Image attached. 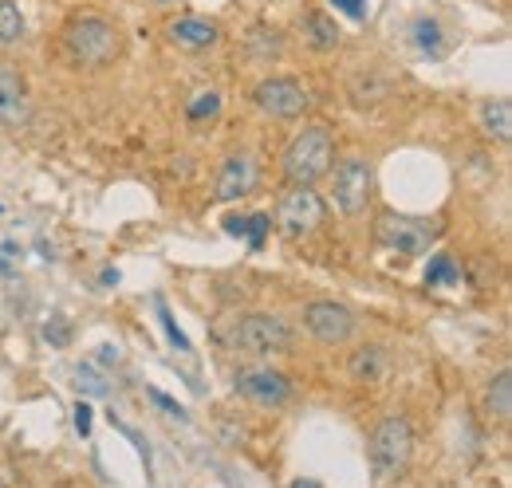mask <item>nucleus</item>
Returning <instances> with one entry per match:
<instances>
[{"mask_svg": "<svg viewBox=\"0 0 512 488\" xmlns=\"http://www.w3.org/2000/svg\"><path fill=\"white\" fill-rule=\"evenodd\" d=\"M233 386H237L241 398H249L253 406H264V410H276V406H284L292 398V382L280 370H272V366H245V370H237Z\"/></svg>", "mask_w": 512, "mask_h": 488, "instance_id": "9", "label": "nucleus"}, {"mask_svg": "<svg viewBox=\"0 0 512 488\" xmlns=\"http://www.w3.org/2000/svg\"><path fill=\"white\" fill-rule=\"evenodd\" d=\"M233 343H237L241 351H249V355H288V351L296 347V331H292L280 315L256 311V315H245V319L237 323Z\"/></svg>", "mask_w": 512, "mask_h": 488, "instance_id": "4", "label": "nucleus"}, {"mask_svg": "<svg viewBox=\"0 0 512 488\" xmlns=\"http://www.w3.org/2000/svg\"><path fill=\"white\" fill-rule=\"evenodd\" d=\"M103 363H119V347H103Z\"/></svg>", "mask_w": 512, "mask_h": 488, "instance_id": "29", "label": "nucleus"}, {"mask_svg": "<svg viewBox=\"0 0 512 488\" xmlns=\"http://www.w3.org/2000/svg\"><path fill=\"white\" fill-rule=\"evenodd\" d=\"M347 370H351V378H355V382H379V378L386 374L383 347H359V351L351 355Z\"/></svg>", "mask_w": 512, "mask_h": 488, "instance_id": "16", "label": "nucleus"}, {"mask_svg": "<svg viewBox=\"0 0 512 488\" xmlns=\"http://www.w3.org/2000/svg\"><path fill=\"white\" fill-rule=\"evenodd\" d=\"M272 229V217L268 213H253V217H229L225 221V233H233V237H249L253 248L264 244V233Z\"/></svg>", "mask_w": 512, "mask_h": 488, "instance_id": "17", "label": "nucleus"}, {"mask_svg": "<svg viewBox=\"0 0 512 488\" xmlns=\"http://www.w3.org/2000/svg\"><path fill=\"white\" fill-rule=\"evenodd\" d=\"M150 398H154V402H158V406H162V410H166L170 418H178V422H186V410H182V406H178L174 398H166L162 390H150Z\"/></svg>", "mask_w": 512, "mask_h": 488, "instance_id": "26", "label": "nucleus"}, {"mask_svg": "<svg viewBox=\"0 0 512 488\" xmlns=\"http://www.w3.org/2000/svg\"><path fill=\"white\" fill-rule=\"evenodd\" d=\"M75 429H79L83 437L91 433V402H79V406H75Z\"/></svg>", "mask_w": 512, "mask_h": 488, "instance_id": "27", "label": "nucleus"}, {"mask_svg": "<svg viewBox=\"0 0 512 488\" xmlns=\"http://www.w3.org/2000/svg\"><path fill=\"white\" fill-rule=\"evenodd\" d=\"M485 414L497 418V422H509L512 418V374L509 370H501V374L489 382V390H485Z\"/></svg>", "mask_w": 512, "mask_h": 488, "instance_id": "14", "label": "nucleus"}, {"mask_svg": "<svg viewBox=\"0 0 512 488\" xmlns=\"http://www.w3.org/2000/svg\"><path fill=\"white\" fill-rule=\"evenodd\" d=\"M331 158H335L331 130L327 126H308L284 150V178L292 185H316L331 170Z\"/></svg>", "mask_w": 512, "mask_h": 488, "instance_id": "2", "label": "nucleus"}, {"mask_svg": "<svg viewBox=\"0 0 512 488\" xmlns=\"http://www.w3.org/2000/svg\"><path fill=\"white\" fill-rule=\"evenodd\" d=\"M426 284H461V272L449 256H434V264L426 268Z\"/></svg>", "mask_w": 512, "mask_h": 488, "instance_id": "22", "label": "nucleus"}, {"mask_svg": "<svg viewBox=\"0 0 512 488\" xmlns=\"http://www.w3.org/2000/svg\"><path fill=\"white\" fill-rule=\"evenodd\" d=\"M323 201L320 193L312 189V185H296L284 201H280V209H276V225L288 233V237H308V233H316L323 225Z\"/></svg>", "mask_w": 512, "mask_h": 488, "instance_id": "8", "label": "nucleus"}, {"mask_svg": "<svg viewBox=\"0 0 512 488\" xmlns=\"http://www.w3.org/2000/svg\"><path fill=\"white\" fill-rule=\"evenodd\" d=\"M414 453V429L406 418H383L371 433V469L379 481H390L398 473H406Z\"/></svg>", "mask_w": 512, "mask_h": 488, "instance_id": "3", "label": "nucleus"}, {"mask_svg": "<svg viewBox=\"0 0 512 488\" xmlns=\"http://www.w3.org/2000/svg\"><path fill=\"white\" fill-rule=\"evenodd\" d=\"M0 488H8V485H4V481H0Z\"/></svg>", "mask_w": 512, "mask_h": 488, "instance_id": "32", "label": "nucleus"}, {"mask_svg": "<svg viewBox=\"0 0 512 488\" xmlns=\"http://www.w3.org/2000/svg\"><path fill=\"white\" fill-rule=\"evenodd\" d=\"M418 44H422V48H434V52H438L442 36H438V24H434V20H418Z\"/></svg>", "mask_w": 512, "mask_h": 488, "instance_id": "25", "label": "nucleus"}, {"mask_svg": "<svg viewBox=\"0 0 512 488\" xmlns=\"http://www.w3.org/2000/svg\"><path fill=\"white\" fill-rule=\"evenodd\" d=\"M371 185H375V174H371V162L351 154L335 166V205L343 217H359L371 201Z\"/></svg>", "mask_w": 512, "mask_h": 488, "instance_id": "7", "label": "nucleus"}, {"mask_svg": "<svg viewBox=\"0 0 512 488\" xmlns=\"http://www.w3.org/2000/svg\"><path fill=\"white\" fill-rule=\"evenodd\" d=\"M375 237L390 252H402V256H422L430 244L438 241V225L422 221V217H398V213H386L375 229Z\"/></svg>", "mask_w": 512, "mask_h": 488, "instance_id": "6", "label": "nucleus"}, {"mask_svg": "<svg viewBox=\"0 0 512 488\" xmlns=\"http://www.w3.org/2000/svg\"><path fill=\"white\" fill-rule=\"evenodd\" d=\"M253 99L264 115H272V119H280V122L300 119V115L312 107L308 87H304L300 79H288V75H272V79H264V83L253 91Z\"/></svg>", "mask_w": 512, "mask_h": 488, "instance_id": "5", "label": "nucleus"}, {"mask_svg": "<svg viewBox=\"0 0 512 488\" xmlns=\"http://www.w3.org/2000/svg\"><path fill=\"white\" fill-rule=\"evenodd\" d=\"M304 327L320 339V343H347L355 335V315L351 307L335 304V300H312L304 307Z\"/></svg>", "mask_w": 512, "mask_h": 488, "instance_id": "10", "label": "nucleus"}, {"mask_svg": "<svg viewBox=\"0 0 512 488\" xmlns=\"http://www.w3.org/2000/svg\"><path fill=\"white\" fill-rule=\"evenodd\" d=\"M256 182H260V170H256L253 154H229L217 174V201H237V197L253 193Z\"/></svg>", "mask_w": 512, "mask_h": 488, "instance_id": "11", "label": "nucleus"}, {"mask_svg": "<svg viewBox=\"0 0 512 488\" xmlns=\"http://www.w3.org/2000/svg\"><path fill=\"white\" fill-rule=\"evenodd\" d=\"M158 319H162V327L170 331V343H174L178 351H190V339H186V335L174 327V319H170V311H166V304H162V300H158Z\"/></svg>", "mask_w": 512, "mask_h": 488, "instance_id": "24", "label": "nucleus"}, {"mask_svg": "<svg viewBox=\"0 0 512 488\" xmlns=\"http://www.w3.org/2000/svg\"><path fill=\"white\" fill-rule=\"evenodd\" d=\"M217 111H221V95H217V91H201V95H193V103L186 107V115H190V122L213 119Z\"/></svg>", "mask_w": 512, "mask_h": 488, "instance_id": "21", "label": "nucleus"}, {"mask_svg": "<svg viewBox=\"0 0 512 488\" xmlns=\"http://www.w3.org/2000/svg\"><path fill=\"white\" fill-rule=\"evenodd\" d=\"M292 488H323L320 481H292Z\"/></svg>", "mask_w": 512, "mask_h": 488, "instance_id": "30", "label": "nucleus"}, {"mask_svg": "<svg viewBox=\"0 0 512 488\" xmlns=\"http://www.w3.org/2000/svg\"><path fill=\"white\" fill-rule=\"evenodd\" d=\"M158 4H170V0H158Z\"/></svg>", "mask_w": 512, "mask_h": 488, "instance_id": "31", "label": "nucleus"}, {"mask_svg": "<svg viewBox=\"0 0 512 488\" xmlns=\"http://www.w3.org/2000/svg\"><path fill=\"white\" fill-rule=\"evenodd\" d=\"M331 4H335L339 12H347V16H355V20L367 12V0H331Z\"/></svg>", "mask_w": 512, "mask_h": 488, "instance_id": "28", "label": "nucleus"}, {"mask_svg": "<svg viewBox=\"0 0 512 488\" xmlns=\"http://www.w3.org/2000/svg\"><path fill=\"white\" fill-rule=\"evenodd\" d=\"M0 126L8 130L28 126V87L12 67H0Z\"/></svg>", "mask_w": 512, "mask_h": 488, "instance_id": "12", "label": "nucleus"}, {"mask_svg": "<svg viewBox=\"0 0 512 488\" xmlns=\"http://www.w3.org/2000/svg\"><path fill=\"white\" fill-rule=\"evenodd\" d=\"M75 386H79V394H95V398H107L111 394V382L95 366H79L75 370Z\"/></svg>", "mask_w": 512, "mask_h": 488, "instance_id": "20", "label": "nucleus"}, {"mask_svg": "<svg viewBox=\"0 0 512 488\" xmlns=\"http://www.w3.org/2000/svg\"><path fill=\"white\" fill-rule=\"evenodd\" d=\"M485 130H489L497 142H509L512 138V103L509 99H493V103H485Z\"/></svg>", "mask_w": 512, "mask_h": 488, "instance_id": "18", "label": "nucleus"}, {"mask_svg": "<svg viewBox=\"0 0 512 488\" xmlns=\"http://www.w3.org/2000/svg\"><path fill=\"white\" fill-rule=\"evenodd\" d=\"M304 36H308V44H312L316 52L339 48V28H335V20H331L327 12H308V16H304Z\"/></svg>", "mask_w": 512, "mask_h": 488, "instance_id": "15", "label": "nucleus"}, {"mask_svg": "<svg viewBox=\"0 0 512 488\" xmlns=\"http://www.w3.org/2000/svg\"><path fill=\"white\" fill-rule=\"evenodd\" d=\"M24 36V16L12 0H0V44H16Z\"/></svg>", "mask_w": 512, "mask_h": 488, "instance_id": "19", "label": "nucleus"}, {"mask_svg": "<svg viewBox=\"0 0 512 488\" xmlns=\"http://www.w3.org/2000/svg\"><path fill=\"white\" fill-rule=\"evenodd\" d=\"M44 339L52 347H67L71 343V323H67L64 315H52V323H44Z\"/></svg>", "mask_w": 512, "mask_h": 488, "instance_id": "23", "label": "nucleus"}, {"mask_svg": "<svg viewBox=\"0 0 512 488\" xmlns=\"http://www.w3.org/2000/svg\"><path fill=\"white\" fill-rule=\"evenodd\" d=\"M67 56L79 63V67H107V63H115L119 56V32H115V24L111 20H103V16H95V12H87V16H75L71 24H67Z\"/></svg>", "mask_w": 512, "mask_h": 488, "instance_id": "1", "label": "nucleus"}, {"mask_svg": "<svg viewBox=\"0 0 512 488\" xmlns=\"http://www.w3.org/2000/svg\"><path fill=\"white\" fill-rule=\"evenodd\" d=\"M170 40L178 48H190V52H201L209 44H217V24L213 20H201V16H182L170 24Z\"/></svg>", "mask_w": 512, "mask_h": 488, "instance_id": "13", "label": "nucleus"}]
</instances>
